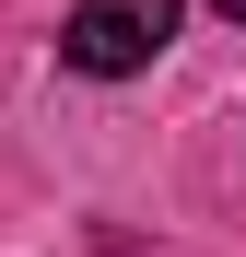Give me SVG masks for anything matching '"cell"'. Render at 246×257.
Here are the masks:
<instances>
[{
	"label": "cell",
	"instance_id": "6da1fadb",
	"mask_svg": "<svg viewBox=\"0 0 246 257\" xmlns=\"http://www.w3.org/2000/svg\"><path fill=\"white\" fill-rule=\"evenodd\" d=\"M164 47H176V0H70V24H59V59L82 82H129Z\"/></svg>",
	"mask_w": 246,
	"mask_h": 257
},
{
	"label": "cell",
	"instance_id": "7a4b0ae2",
	"mask_svg": "<svg viewBox=\"0 0 246 257\" xmlns=\"http://www.w3.org/2000/svg\"><path fill=\"white\" fill-rule=\"evenodd\" d=\"M211 12H234V24H246V0H211Z\"/></svg>",
	"mask_w": 246,
	"mask_h": 257
}]
</instances>
